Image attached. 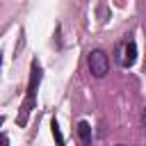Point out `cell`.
Masks as SVG:
<instances>
[{
  "label": "cell",
  "instance_id": "1",
  "mask_svg": "<svg viewBox=\"0 0 146 146\" xmlns=\"http://www.w3.org/2000/svg\"><path fill=\"white\" fill-rule=\"evenodd\" d=\"M41 82V66L39 64H32V73H30V84H27V94H25V103L21 107V116L16 119L18 125H25L27 123V114L34 105V98H36V87Z\"/></svg>",
  "mask_w": 146,
  "mask_h": 146
},
{
  "label": "cell",
  "instance_id": "2",
  "mask_svg": "<svg viewBox=\"0 0 146 146\" xmlns=\"http://www.w3.org/2000/svg\"><path fill=\"white\" fill-rule=\"evenodd\" d=\"M87 64H89V71L94 78H105L110 71V59L103 50H91L87 57Z\"/></svg>",
  "mask_w": 146,
  "mask_h": 146
},
{
  "label": "cell",
  "instance_id": "3",
  "mask_svg": "<svg viewBox=\"0 0 146 146\" xmlns=\"http://www.w3.org/2000/svg\"><path fill=\"white\" fill-rule=\"evenodd\" d=\"M116 52H119L116 59H119L121 66H128V68H130V66L137 62V43H135L132 39L125 41V43H121V46L116 48Z\"/></svg>",
  "mask_w": 146,
  "mask_h": 146
},
{
  "label": "cell",
  "instance_id": "4",
  "mask_svg": "<svg viewBox=\"0 0 146 146\" xmlns=\"http://www.w3.org/2000/svg\"><path fill=\"white\" fill-rule=\"evenodd\" d=\"M78 135H80V141H82L84 146L91 144V125H89L87 121H80V123H78Z\"/></svg>",
  "mask_w": 146,
  "mask_h": 146
},
{
  "label": "cell",
  "instance_id": "5",
  "mask_svg": "<svg viewBox=\"0 0 146 146\" xmlns=\"http://www.w3.org/2000/svg\"><path fill=\"white\" fill-rule=\"evenodd\" d=\"M50 128H52V137H55L57 146H64V135H62V130H59V125H57V121H55V119H52Z\"/></svg>",
  "mask_w": 146,
  "mask_h": 146
},
{
  "label": "cell",
  "instance_id": "6",
  "mask_svg": "<svg viewBox=\"0 0 146 146\" xmlns=\"http://www.w3.org/2000/svg\"><path fill=\"white\" fill-rule=\"evenodd\" d=\"M2 146H9V137L7 135H2Z\"/></svg>",
  "mask_w": 146,
  "mask_h": 146
},
{
  "label": "cell",
  "instance_id": "7",
  "mask_svg": "<svg viewBox=\"0 0 146 146\" xmlns=\"http://www.w3.org/2000/svg\"><path fill=\"white\" fill-rule=\"evenodd\" d=\"M144 125H146V112H144Z\"/></svg>",
  "mask_w": 146,
  "mask_h": 146
},
{
  "label": "cell",
  "instance_id": "8",
  "mask_svg": "<svg viewBox=\"0 0 146 146\" xmlns=\"http://www.w3.org/2000/svg\"><path fill=\"white\" fill-rule=\"evenodd\" d=\"M119 146H123V144H119Z\"/></svg>",
  "mask_w": 146,
  "mask_h": 146
}]
</instances>
